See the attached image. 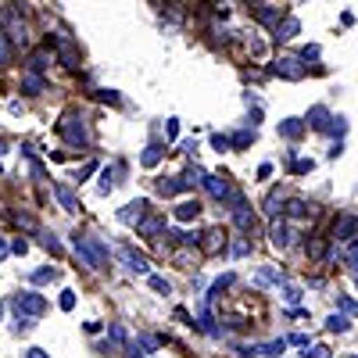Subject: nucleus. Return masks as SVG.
<instances>
[{
  "instance_id": "30",
  "label": "nucleus",
  "mask_w": 358,
  "mask_h": 358,
  "mask_svg": "<svg viewBox=\"0 0 358 358\" xmlns=\"http://www.w3.org/2000/svg\"><path fill=\"white\" fill-rule=\"evenodd\" d=\"M348 326H351V322H348V315H337V312H334L330 319H326V330H330V334H344Z\"/></svg>"
},
{
  "instance_id": "8",
  "label": "nucleus",
  "mask_w": 358,
  "mask_h": 358,
  "mask_svg": "<svg viewBox=\"0 0 358 358\" xmlns=\"http://www.w3.org/2000/svg\"><path fill=\"white\" fill-rule=\"evenodd\" d=\"M57 47V62H62L65 69H79V50H76V43H69V40H57V36H50L47 40V47Z\"/></svg>"
},
{
  "instance_id": "4",
  "label": "nucleus",
  "mask_w": 358,
  "mask_h": 358,
  "mask_svg": "<svg viewBox=\"0 0 358 358\" xmlns=\"http://www.w3.org/2000/svg\"><path fill=\"white\" fill-rule=\"evenodd\" d=\"M115 258L122 262L129 273H136V276H151V262H147V255H140L133 244H118V248H115Z\"/></svg>"
},
{
  "instance_id": "17",
  "label": "nucleus",
  "mask_w": 358,
  "mask_h": 358,
  "mask_svg": "<svg viewBox=\"0 0 358 358\" xmlns=\"http://www.w3.org/2000/svg\"><path fill=\"white\" fill-rule=\"evenodd\" d=\"M287 351V341H268V344H258V348H241V355H265V358H280Z\"/></svg>"
},
{
  "instance_id": "18",
  "label": "nucleus",
  "mask_w": 358,
  "mask_h": 358,
  "mask_svg": "<svg viewBox=\"0 0 358 358\" xmlns=\"http://www.w3.org/2000/svg\"><path fill=\"white\" fill-rule=\"evenodd\" d=\"M297 33H301V22H297L294 15H287V18H280V25H276V40H280V43H287V40H294Z\"/></svg>"
},
{
  "instance_id": "21",
  "label": "nucleus",
  "mask_w": 358,
  "mask_h": 358,
  "mask_svg": "<svg viewBox=\"0 0 358 358\" xmlns=\"http://www.w3.org/2000/svg\"><path fill=\"white\" fill-rule=\"evenodd\" d=\"M287 215H290V219H312V215H315V204H308V201H301V197H294V201L287 204Z\"/></svg>"
},
{
  "instance_id": "54",
  "label": "nucleus",
  "mask_w": 358,
  "mask_h": 358,
  "mask_svg": "<svg viewBox=\"0 0 358 358\" xmlns=\"http://www.w3.org/2000/svg\"><path fill=\"white\" fill-rule=\"evenodd\" d=\"M8 255H11V244H8V241H4V236H0V262H4V258H8Z\"/></svg>"
},
{
  "instance_id": "26",
  "label": "nucleus",
  "mask_w": 358,
  "mask_h": 358,
  "mask_svg": "<svg viewBox=\"0 0 358 358\" xmlns=\"http://www.w3.org/2000/svg\"><path fill=\"white\" fill-rule=\"evenodd\" d=\"M255 15H258V22H265V25H280V11L268 8V4H255Z\"/></svg>"
},
{
  "instance_id": "33",
  "label": "nucleus",
  "mask_w": 358,
  "mask_h": 358,
  "mask_svg": "<svg viewBox=\"0 0 358 358\" xmlns=\"http://www.w3.org/2000/svg\"><path fill=\"white\" fill-rule=\"evenodd\" d=\"M15 222H18V226H25L29 233H36V229H40V226H36V219L29 215V212H15Z\"/></svg>"
},
{
  "instance_id": "32",
  "label": "nucleus",
  "mask_w": 358,
  "mask_h": 358,
  "mask_svg": "<svg viewBox=\"0 0 358 358\" xmlns=\"http://www.w3.org/2000/svg\"><path fill=\"white\" fill-rule=\"evenodd\" d=\"M90 244H94V251H97V258H101V265H108V255H111V251H108V244L101 241V236H90Z\"/></svg>"
},
{
  "instance_id": "19",
  "label": "nucleus",
  "mask_w": 358,
  "mask_h": 358,
  "mask_svg": "<svg viewBox=\"0 0 358 358\" xmlns=\"http://www.w3.org/2000/svg\"><path fill=\"white\" fill-rule=\"evenodd\" d=\"M162 158H165V143H158V140H155V143H147V147H143L140 165H143V169H155Z\"/></svg>"
},
{
  "instance_id": "9",
  "label": "nucleus",
  "mask_w": 358,
  "mask_h": 358,
  "mask_svg": "<svg viewBox=\"0 0 358 358\" xmlns=\"http://www.w3.org/2000/svg\"><path fill=\"white\" fill-rule=\"evenodd\" d=\"M268 241H273V248H280V251H287L290 244H294V229H290V222H273L268 226Z\"/></svg>"
},
{
  "instance_id": "14",
  "label": "nucleus",
  "mask_w": 358,
  "mask_h": 358,
  "mask_svg": "<svg viewBox=\"0 0 358 358\" xmlns=\"http://www.w3.org/2000/svg\"><path fill=\"white\" fill-rule=\"evenodd\" d=\"M204 187H208V194H212L215 201H233V197H236L233 187L226 183L222 176H204Z\"/></svg>"
},
{
  "instance_id": "60",
  "label": "nucleus",
  "mask_w": 358,
  "mask_h": 358,
  "mask_svg": "<svg viewBox=\"0 0 358 358\" xmlns=\"http://www.w3.org/2000/svg\"><path fill=\"white\" fill-rule=\"evenodd\" d=\"M0 172H4V169H0Z\"/></svg>"
},
{
  "instance_id": "31",
  "label": "nucleus",
  "mask_w": 358,
  "mask_h": 358,
  "mask_svg": "<svg viewBox=\"0 0 358 358\" xmlns=\"http://www.w3.org/2000/svg\"><path fill=\"white\" fill-rule=\"evenodd\" d=\"M50 280H57V268H36V273H29V283H50Z\"/></svg>"
},
{
  "instance_id": "20",
  "label": "nucleus",
  "mask_w": 358,
  "mask_h": 358,
  "mask_svg": "<svg viewBox=\"0 0 358 358\" xmlns=\"http://www.w3.org/2000/svg\"><path fill=\"white\" fill-rule=\"evenodd\" d=\"M330 122H334V115H330V111H326L322 104H315V108L308 111V126H312V129H319V133H326V129H330Z\"/></svg>"
},
{
  "instance_id": "39",
  "label": "nucleus",
  "mask_w": 358,
  "mask_h": 358,
  "mask_svg": "<svg viewBox=\"0 0 358 358\" xmlns=\"http://www.w3.org/2000/svg\"><path fill=\"white\" fill-rule=\"evenodd\" d=\"M57 305H62V312H72L76 308V290H62V301Z\"/></svg>"
},
{
  "instance_id": "2",
  "label": "nucleus",
  "mask_w": 358,
  "mask_h": 358,
  "mask_svg": "<svg viewBox=\"0 0 358 358\" xmlns=\"http://www.w3.org/2000/svg\"><path fill=\"white\" fill-rule=\"evenodd\" d=\"M57 133L65 136V143L69 147H90V126H86V118L79 115V111H65L62 115V122H57Z\"/></svg>"
},
{
  "instance_id": "58",
  "label": "nucleus",
  "mask_w": 358,
  "mask_h": 358,
  "mask_svg": "<svg viewBox=\"0 0 358 358\" xmlns=\"http://www.w3.org/2000/svg\"><path fill=\"white\" fill-rule=\"evenodd\" d=\"M155 4H165V0H155Z\"/></svg>"
},
{
  "instance_id": "10",
  "label": "nucleus",
  "mask_w": 358,
  "mask_h": 358,
  "mask_svg": "<svg viewBox=\"0 0 358 358\" xmlns=\"http://www.w3.org/2000/svg\"><path fill=\"white\" fill-rule=\"evenodd\" d=\"M355 236H358V215H341L334 222V241L348 244V241H355Z\"/></svg>"
},
{
  "instance_id": "52",
  "label": "nucleus",
  "mask_w": 358,
  "mask_h": 358,
  "mask_svg": "<svg viewBox=\"0 0 358 358\" xmlns=\"http://www.w3.org/2000/svg\"><path fill=\"white\" fill-rule=\"evenodd\" d=\"M11 251H15V255H25V251H29V241H22V236H18V241L11 244Z\"/></svg>"
},
{
  "instance_id": "13",
  "label": "nucleus",
  "mask_w": 358,
  "mask_h": 358,
  "mask_svg": "<svg viewBox=\"0 0 358 358\" xmlns=\"http://www.w3.org/2000/svg\"><path fill=\"white\" fill-rule=\"evenodd\" d=\"M233 222L241 226V229H251V226H255V212H251V204H248L241 194L233 197Z\"/></svg>"
},
{
  "instance_id": "40",
  "label": "nucleus",
  "mask_w": 358,
  "mask_h": 358,
  "mask_svg": "<svg viewBox=\"0 0 358 358\" xmlns=\"http://www.w3.org/2000/svg\"><path fill=\"white\" fill-rule=\"evenodd\" d=\"M326 133H334V136H344V133H348V122H344L341 115H334V122H330V129H326Z\"/></svg>"
},
{
  "instance_id": "48",
  "label": "nucleus",
  "mask_w": 358,
  "mask_h": 358,
  "mask_svg": "<svg viewBox=\"0 0 358 358\" xmlns=\"http://www.w3.org/2000/svg\"><path fill=\"white\" fill-rule=\"evenodd\" d=\"M287 344H297V348H308V334H290Z\"/></svg>"
},
{
  "instance_id": "37",
  "label": "nucleus",
  "mask_w": 358,
  "mask_h": 358,
  "mask_svg": "<svg viewBox=\"0 0 358 358\" xmlns=\"http://www.w3.org/2000/svg\"><path fill=\"white\" fill-rule=\"evenodd\" d=\"M147 283H151L158 294H172V283H169L165 276H147Z\"/></svg>"
},
{
  "instance_id": "29",
  "label": "nucleus",
  "mask_w": 358,
  "mask_h": 358,
  "mask_svg": "<svg viewBox=\"0 0 358 358\" xmlns=\"http://www.w3.org/2000/svg\"><path fill=\"white\" fill-rule=\"evenodd\" d=\"M229 143L236 147V151H244V147H251V143H255V129H241V133H233V136H229Z\"/></svg>"
},
{
  "instance_id": "47",
  "label": "nucleus",
  "mask_w": 358,
  "mask_h": 358,
  "mask_svg": "<svg viewBox=\"0 0 358 358\" xmlns=\"http://www.w3.org/2000/svg\"><path fill=\"white\" fill-rule=\"evenodd\" d=\"M233 255H236V258H244V255H251V244H248V241H236V244H233Z\"/></svg>"
},
{
  "instance_id": "57",
  "label": "nucleus",
  "mask_w": 358,
  "mask_h": 358,
  "mask_svg": "<svg viewBox=\"0 0 358 358\" xmlns=\"http://www.w3.org/2000/svg\"><path fill=\"white\" fill-rule=\"evenodd\" d=\"M4 312H8V308H4V301H0V319H4Z\"/></svg>"
},
{
  "instance_id": "41",
  "label": "nucleus",
  "mask_w": 358,
  "mask_h": 358,
  "mask_svg": "<svg viewBox=\"0 0 358 358\" xmlns=\"http://www.w3.org/2000/svg\"><path fill=\"white\" fill-rule=\"evenodd\" d=\"M108 334H111V341H115V344H126V330H122L118 322H111V326H108Z\"/></svg>"
},
{
  "instance_id": "7",
  "label": "nucleus",
  "mask_w": 358,
  "mask_h": 358,
  "mask_svg": "<svg viewBox=\"0 0 358 358\" xmlns=\"http://www.w3.org/2000/svg\"><path fill=\"white\" fill-rule=\"evenodd\" d=\"M147 208H151V204H147L143 197L129 201L126 208H118V222H122V226H140V222H143V215H147Z\"/></svg>"
},
{
  "instance_id": "12",
  "label": "nucleus",
  "mask_w": 358,
  "mask_h": 358,
  "mask_svg": "<svg viewBox=\"0 0 358 358\" xmlns=\"http://www.w3.org/2000/svg\"><path fill=\"white\" fill-rule=\"evenodd\" d=\"M183 190H190V179L187 176H165V179H158V194L162 197H176V194H183Z\"/></svg>"
},
{
  "instance_id": "3",
  "label": "nucleus",
  "mask_w": 358,
  "mask_h": 358,
  "mask_svg": "<svg viewBox=\"0 0 358 358\" xmlns=\"http://www.w3.org/2000/svg\"><path fill=\"white\" fill-rule=\"evenodd\" d=\"M11 308H15L18 319H40L47 312V297L40 290H22V294H15Z\"/></svg>"
},
{
  "instance_id": "5",
  "label": "nucleus",
  "mask_w": 358,
  "mask_h": 358,
  "mask_svg": "<svg viewBox=\"0 0 358 358\" xmlns=\"http://www.w3.org/2000/svg\"><path fill=\"white\" fill-rule=\"evenodd\" d=\"M72 251L79 255V262L86 265V268H104L101 265V258H97V251H94V244H90V236H72Z\"/></svg>"
},
{
  "instance_id": "42",
  "label": "nucleus",
  "mask_w": 358,
  "mask_h": 358,
  "mask_svg": "<svg viewBox=\"0 0 358 358\" xmlns=\"http://www.w3.org/2000/svg\"><path fill=\"white\" fill-rule=\"evenodd\" d=\"M212 147H215V151L222 155V151H229V147H233V143H229V136H222V133H215V136H212Z\"/></svg>"
},
{
  "instance_id": "44",
  "label": "nucleus",
  "mask_w": 358,
  "mask_h": 358,
  "mask_svg": "<svg viewBox=\"0 0 358 358\" xmlns=\"http://www.w3.org/2000/svg\"><path fill=\"white\" fill-rule=\"evenodd\" d=\"M312 169H315L312 158H297V162H294V172H297V176H305V172H312Z\"/></svg>"
},
{
  "instance_id": "43",
  "label": "nucleus",
  "mask_w": 358,
  "mask_h": 358,
  "mask_svg": "<svg viewBox=\"0 0 358 358\" xmlns=\"http://www.w3.org/2000/svg\"><path fill=\"white\" fill-rule=\"evenodd\" d=\"M337 305H341V312H344V315H358V305L351 301V297H337Z\"/></svg>"
},
{
  "instance_id": "38",
  "label": "nucleus",
  "mask_w": 358,
  "mask_h": 358,
  "mask_svg": "<svg viewBox=\"0 0 358 358\" xmlns=\"http://www.w3.org/2000/svg\"><path fill=\"white\" fill-rule=\"evenodd\" d=\"M265 212H268V215H280V212H283V208H280V194H268V197H265Z\"/></svg>"
},
{
  "instance_id": "27",
  "label": "nucleus",
  "mask_w": 358,
  "mask_h": 358,
  "mask_svg": "<svg viewBox=\"0 0 358 358\" xmlns=\"http://www.w3.org/2000/svg\"><path fill=\"white\" fill-rule=\"evenodd\" d=\"M11 62H15V43L0 33V69H8Z\"/></svg>"
},
{
  "instance_id": "25",
  "label": "nucleus",
  "mask_w": 358,
  "mask_h": 358,
  "mask_svg": "<svg viewBox=\"0 0 358 358\" xmlns=\"http://www.w3.org/2000/svg\"><path fill=\"white\" fill-rule=\"evenodd\" d=\"M204 236H208V241H204V251H208V255H215V251L226 244V233H222V229H208Z\"/></svg>"
},
{
  "instance_id": "23",
  "label": "nucleus",
  "mask_w": 358,
  "mask_h": 358,
  "mask_svg": "<svg viewBox=\"0 0 358 358\" xmlns=\"http://www.w3.org/2000/svg\"><path fill=\"white\" fill-rule=\"evenodd\" d=\"M201 215V201H179L176 204V219L179 222H190V219H197Z\"/></svg>"
},
{
  "instance_id": "34",
  "label": "nucleus",
  "mask_w": 358,
  "mask_h": 358,
  "mask_svg": "<svg viewBox=\"0 0 358 358\" xmlns=\"http://www.w3.org/2000/svg\"><path fill=\"white\" fill-rule=\"evenodd\" d=\"M115 190V169H104L101 172V194H111Z\"/></svg>"
},
{
  "instance_id": "46",
  "label": "nucleus",
  "mask_w": 358,
  "mask_h": 358,
  "mask_svg": "<svg viewBox=\"0 0 358 358\" xmlns=\"http://www.w3.org/2000/svg\"><path fill=\"white\" fill-rule=\"evenodd\" d=\"M283 297H287V305H297V301H301V290H297V287H287Z\"/></svg>"
},
{
  "instance_id": "45",
  "label": "nucleus",
  "mask_w": 358,
  "mask_h": 358,
  "mask_svg": "<svg viewBox=\"0 0 358 358\" xmlns=\"http://www.w3.org/2000/svg\"><path fill=\"white\" fill-rule=\"evenodd\" d=\"M308 255H312L315 262H319V258H326V244H322V241H312V244H308Z\"/></svg>"
},
{
  "instance_id": "53",
  "label": "nucleus",
  "mask_w": 358,
  "mask_h": 358,
  "mask_svg": "<svg viewBox=\"0 0 358 358\" xmlns=\"http://www.w3.org/2000/svg\"><path fill=\"white\" fill-rule=\"evenodd\" d=\"M25 358H50V355H47L43 348H29V351H25Z\"/></svg>"
},
{
  "instance_id": "36",
  "label": "nucleus",
  "mask_w": 358,
  "mask_h": 358,
  "mask_svg": "<svg viewBox=\"0 0 358 358\" xmlns=\"http://www.w3.org/2000/svg\"><path fill=\"white\" fill-rule=\"evenodd\" d=\"M301 355H305V358H330V348H326V344H312V348H305Z\"/></svg>"
},
{
  "instance_id": "24",
  "label": "nucleus",
  "mask_w": 358,
  "mask_h": 358,
  "mask_svg": "<svg viewBox=\"0 0 358 358\" xmlns=\"http://www.w3.org/2000/svg\"><path fill=\"white\" fill-rule=\"evenodd\" d=\"M301 133H305L301 118H283L280 122V136H287V140H301Z\"/></svg>"
},
{
  "instance_id": "59",
  "label": "nucleus",
  "mask_w": 358,
  "mask_h": 358,
  "mask_svg": "<svg viewBox=\"0 0 358 358\" xmlns=\"http://www.w3.org/2000/svg\"><path fill=\"white\" fill-rule=\"evenodd\" d=\"M355 283H358V273H355Z\"/></svg>"
},
{
  "instance_id": "15",
  "label": "nucleus",
  "mask_w": 358,
  "mask_h": 358,
  "mask_svg": "<svg viewBox=\"0 0 358 358\" xmlns=\"http://www.w3.org/2000/svg\"><path fill=\"white\" fill-rule=\"evenodd\" d=\"M140 236H147V241H158V236L165 233V215H143V222L136 226Z\"/></svg>"
},
{
  "instance_id": "50",
  "label": "nucleus",
  "mask_w": 358,
  "mask_h": 358,
  "mask_svg": "<svg viewBox=\"0 0 358 358\" xmlns=\"http://www.w3.org/2000/svg\"><path fill=\"white\" fill-rule=\"evenodd\" d=\"M97 97L108 101V104H118V94H115V90H97Z\"/></svg>"
},
{
  "instance_id": "51",
  "label": "nucleus",
  "mask_w": 358,
  "mask_h": 358,
  "mask_svg": "<svg viewBox=\"0 0 358 358\" xmlns=\"http://www.w3.org/2000/svg\"><path fill=\"white\" fill-rule=\"evenodd\" d=\"M94 169H97V162H86V165L79 169V176H76V179H79V183H83V179H86L90 172H94Z\"/></svg>"
},
{
  "instance_id": "6",
  "label": "nucleus",
  "mask_w": 358,
  "mask_h": 358,
  "mask_svg": "<svg viewBox=\"0 0 358 358\" xmlns=\"http://www.w3.org/2000/svg\"><path fill=\"white\" fill-rule=\"evenodd\" d=\"M50 65H54L50 47H36V50H29V57H25V72H33V76H43Z\"/></svg>"
},
{
  "instance_id": "11",
  "label": "nucleus",
  "mask_w": 358,
  "mask_h": 358,
  "mask_svg": "<svg viewBox=\"0 0 358 358\" xmlns=\"http://www.w3.org/2000/svg\"><path fill=\"white\" fill-rule=\"evenodd\" d=\"M50 190H54L57 204H62L65 212H79V197H76V190H72L69 183H62V179H57V183H50Z\"/></svg>"
},
{
  "instance_id": "55",
  "label": "nucleus",
  "mask_w": 358,
  "mask_h": 358,
  "mask_svg": "<svg viewBox=\"0 0 358 358\" xmlns=\"http://www.w3.org/2000/svg\"><path fill=\"white\" fill-rule=\"evenodd\" d=\"M301 57H305V62H308V57H319V47H305V50H301Z\"/></svg>"
},
{
  "instance_id": "35",
  "label": "nucleus",
  "mask_w": 358,
  "mask_h": 358,
  "mask_svg": "<svg viewBox=\"0 0 358 358\" xmlns=\"http://www.w3.org/2000/svg\"><path fill=\"white\" fill-rule=\"evenodd\" d=\"M258 283H283V273H276V268H262Z\"/></svg>"
},
{
  "instance_id": "22",
  "label": "nucleus",
  "mask_w": 358,
  "mask_h": 358,
  "mask_svg": "<svg viewBox=\"0 0 358 358\" xmlns=\"http://www.w3.org/2000/svg\"><path fill=\"white\" fill-rule=\"evenodd\" d=\"M43 86H47V79H43V76L25 72V79H22V94H25V97H40V94H43Z\"/></svg>"
},
{
  "instance_id": "16",
  "label": "nucleus",
  "mask_w": 358,
  "mask_h": 358,
  "mask_svg": "<svg viewBox=\"0 0 358 358\" xmlns=\"http://www.w3.org/2000/svg\"><path fill=\"white\" fill-rule=\"evenodd\" d=\"M273 72L276 76H283V79H305V69H301V62H297V57H280V62L273 65Z\"/></svg>"
},
{
  "instance_id": "49",
  "label": "nucleus",
  "mask_w": 358,
  "mask_h": 358,
  "mask_svg": "<svg viewBox=\"0 0 358 358\" xmlns=\"http://www.w3.org/2000/svg\"><path fill=\"white\" fill-rule=\"evenodd\" d=\"M165 136H169V140L179 136V122H176V118H169V122H165Z\"/></svg>"
},
{
  "instance_id": "28",
  "label": "nucleus",
  "mask_w": 358,
  "mask_h": 358,
  "mask_svg": "<svg viewBox=\"0 0 358 358\" xmlns=\"http://www.w3.org/2000/svg\"><path fill=\"white\" fill-rule=\"evenodd\" d=\"M36 236H40V244H43L50 255H62V251H65V248H62V241H57L54 233H47V229H36Z\"/></svg>"
},
{
  "instance_id": "56",
  "label": "nucleus",
  "mask_w": 358,
  "mask_h": 358,
  "mask_svg": "<svg viewBox=\"0 0 358 358\" xmlns=\"http://www.w3.org/2000/svg\"><path fill=\"white\" fill-rule=\"evenodd\" d=\"M129 358H143V355H140V351H136V348H129Z\"/></svg>"
},
{
  "instance_id": "1",
  "label": "nucleus",
  "mask_w": 358,
  "mask_h": 358,
  "mask_svg": "<svg viewBox=\"0 0 358 358\" xmlns=\"http://www.w3.org/2000/svg\"><path fill=\"white\" fill-rule=\"evenodd\" d=\"M0 33H4L15 47H29V22H25V11L18 4H4L0 8Z\"/></svg>"
}]
</instances>
